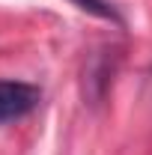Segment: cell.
Here are the masks:
<instances>
[{
    "label": "cell",
    "instance_id": "obj_1",
    "mask_svg": "<svg viewBox=\"0 0 152 155\" xmlns=\"http://www.w3.org/2000/svg\"><path fill=\"white\" fill-rule=\"evenodd\" d=\"M39 87L24 84V81H0V122L21 119L39 104Z\"/></svg>",
    "mask_w": 152,
    "mask_h": 155
},
{
    "label": "cell",
    "instance_id": "obj_2",
    "mask_svg": "<svg viewBox=\"0 0 152 155\" xmlns=\"http://www.w3.org/2000/svg\"><path fill=\"white\" fill-rule=\"evenodd\" d=\"M81 9H87V12H93V15H101V18H116V12L104 3V0H75Z\"/></svg>",
    "mask_w": 152,
    "mask_h": 155
}]
</instances>
